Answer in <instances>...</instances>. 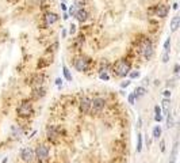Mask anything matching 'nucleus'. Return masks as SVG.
Segmentation results:
<instances>
[{"instance_id": "nucleus-3", "label": "nucleus", "mask_w": 180, "mask_h": 163, "mask_svg": "<svg viewBox=\"0 0 180 163\" xmlns=\"http://www.w3.org/2000/svg\"><path fill=\"white\" fill-rule=\"evenodd\" d=\"M73 67L76 68V71L79 72H85L89 68V59L87 56H77L73 60Z\"/></svg>"}, {"instance_id": "nucleus-15", "label": "nucleus", "mask_w": 180, "mask_h": 163, "mask_svg": "<svg viewBox=\"0 0 180 163\" xmlns=\"http://www.w3.org/2000/svg\"><path fill=\"white\" fill-rule=\"evenodd\" d=\"M134 97H135V99H140V98H142V97H145L146 95V88L145 87H142V86H138V87H135L134 88Z\"/></svg>"}, {"instance_id": "nucleus-5", "label": "nucleus", "mask_w": 180, "mask_h": 163, "mask_svg": "<svg viewBox=\"0 0 180 163\" xmlns=\"http://www.w3.org/2000/svg\"><path fill=\"white\" fill-rule=\"evenodd\" d=\"M104 106H106V99L100 98V97H96V98H94V99H91V110H89V112L100 113L102 110L104 109Z\"/></svg>"}, {"instance_id": "nucleus-7", "label": "nucleus", "mask_w": 180, "mask_h": 163, "mask_svg": "<svg viewBox=\"0 0 180 163\" xmlns=\"http://www.w3.org/2000/svg\"><path fill=\"white\" fill-rule=\"evenodd\" d=\"M20 158H22L25 162H31L34 158H35V156H34V150L30 147L22 148V151H20Z\"/></svg>"}, {"instance_id": "nucleus-26", "label": "nucleus", "mask_w": 180, "mask_h": 163, "mask_svg": "<svg viewBox=\"0 0 180 163\" xmlns=\"http://www.w3.org/2000/svg\"><path fill=\"white\" fill-rule=\"evenodd\" d=\"M85 4H87V0H75V5L77 8H84Z\"/></svg>"}, {"instance_id": "nucleus-2", "label": "nucleus", "mask_w": 180, "mask_h": 163, "mask_svg": "<svg viewBox=\"0 0 180 163\" xmlns=\"http://www.w3.org/2000/svg\"><path fill=\"white\" fill-rule=\"evenodd\" d=\"M130 71H132V64L125 59L118 60L114 65V74L119 78H126Z\"/></svg>"}, {"instance_id": "nucleus-10", "label": "nucleus", "mask_w": 180, "mask_h": 163, "mask_svg": "<svg viewBox=\"0 0 180 163\" xmlns=\"http://www.w3.org/2000/svg\"><path fill=\"white\" fill-rule=\"evenodd\" d=\"M75 18L79 20L80 23H84V22H87V20H88V18H89V12L85 10V8H77Z\"/></svg>"}, {"instance_id": "nucleus-21", "label": "nucleus", "mask_w": 180, "mask_h": 163, "mask_svg": "<svg viewBox=\"0 0 180 163\" xmlns=\"http://www.w3.org/2000/svg\"><path fill=\"white\" fill-rule=\"evenodd\" d=\"M142 151V135L138 133L137 135V152H141Z\"/></svg>"}, {"instance_id": "nucleus-9", "label": "nucleus", "mask_w": 180, "mask_h": 163, "mask_svg": "<svg viewBox=\"0 0 180 163\" xmlns=\"http://www.w3.org/2000/svg\"><path fill=\"white\" fill-rule=\"evenodd\" d=\"M168 12H169V7L167 4H158L155 8V15L157 18H165L168 15Z\"/></svg>"}, {"instance_id": "nucleus-33", "label": "nucleus", "mask_w": 180, "mask_h": 163, "mask_svg": "<svg viewBox=\"0 0 180 163\" xmlns=\"http://www.w3.org/2000/svg\"><path fill=\"white\" fill-rule=\"evenodd\" d=\"M179 69H180V65H179L178 63H176L175 65H173V74H175V75H178V74H179Z\"/></svg>"}, {"instance_id": "nucleus-44", "label": "nucleus", "mask_w": 180, "mask_h": 163, "mask_svg": "<svg viewBox=\"0 0 180 163\" xmlns=\"http://www.w3.org/2000/svg\"><path fill=\"white\" fill-rule=\"evenodd\" d=\"M171 163H175V161H173V159H172V161H171Z\"/></svg>"}, {"instance_id": "nucleus-41", "label": "nucleus", "mask_w": 180, "mask_h": 163, "mask_svg": "<svg viewBox=\"0 0 180 163\" xmlns=\"http://www.w3.org/2000/svg\"><path fill=\"white\" fill-rule=\"evenodd\" d=\"M62 19H64V20H68V19H69V15H68V14H66V12H64V15H62Z\"/></svg>"}, {"instance_id": "nucleus-39", "label": "nucleus", "mask_w": 180, "mask_h": 163, "mask_svg": "<svg viewBox=\"0 0 180 163\" xmlns=\"http://www.w3.org/2000/svg\"><path fill=\"white\" fill-rule=\"evenodd\" d=\"M61 10H62L64 12H66V11H68V7H66V3H61Z\"/></svg>"}, {"instance_id": "nucleus-27", "label": "nucleus", "mask_w": 180, "mask_h": 163, "mask_svg": "<svg viewBox=\"0 0 180 163\" xmlns=\"http://www.w3.org/2000/svg\"><path fill=\"white\" fill-rule=\"evenodd\" d=\"M173 127V118H172V114H168L167 116V128L169 129V128Z\"/></svg>"}, {"instance_id": "nucleus-36", "label": "nucleus", "mask_w": 180, "mask_h": 163, "mask_svg": "<svg viewBox=\"0 0 180 163\" xmlns=\"http://www.w3.org/2000/svg\"><path fill=\"white\" fill-rule=\"evenodd\" d=\"M162 118H164V117H162L161 114H157V116H155V121H156V122H161V121H162Z\"/></svg>"}, {"instance_id": "nucleus-19", "label": "nucleus", "mask_w": 180, "mask_h": 163, "mask_svg": "<svg viewBox=\"0 0 180 163\" xmlns=\"http://www.w3.org/2000/svg\"><path fill=\"white\" fill-rule=\"evenodd\" d=\"M62 74H64V78H65L66 80H68V82H72V79H73V78H72L71 69H69L68 67H66V64H65V63L62 64Z\"/></svg>"}, {"instance_id": "nucleus-35", "label": "nucleus", "mask_w": 180, "mask_h": 163, "mask_svg": "<svg viewBox=\"0 0 180 163\" xmlns=\"http://www.w3.org/2000/svg\"><path fill=\"white\" fill-rule=\"evenodd\" d=\"M155 114L157 116V114H161V107L158 106V105H156L155 106Z\"/></svg>"}, {"instance_id": "nucleus-13", "label": "nucleus", "mask_w": 180, "mask_h": 163, "mask_svg": "<svg viewBox=\"0 0 180 163\" xmlns=\"http://www.w3.org/2000/svg\"><path fill=\"white\" fill-rule=\"evenodd\" d=\"M161 105H162V109H161V116L162 117H167L168 114H169V107H171V101H169V98H164L161 102Z\"/></svg>"}, {"instance_id": "nucleus-22", "label": "nucleus", "mask_w": 180, "mask_h": 163, "mask_svg": "<svg viewBox=\"0 0 180 163\" xmlns=\"http://www.w3.org/2000/svg\"><path fill=\"white\" fill-rule=\"evenodd\" d=\"M140 76H141L140 71H130V72H129V79H130V80H133V79H138Z\"/></svg>"}, {"instance_id": "nucleus-1", "label": "nucleus", "mask_w": 180, "mask_h": 163, "mask_svg": "<svg viewBox=\"0 0 180 163\" xmlns=\"http://www.w3.org/2000/svg\"><path fill=\"white\" fill-rule=\"evenodd\" d=\"M138 53L145 60H150L153 57V54H155V46H153V42L148 37H142L138 41Z\"/></svg>"}, {"instance_id": "nucleus-24", "label": "nucleus", "mask_w": 180, "mask_h": 163, "mask_svg": "<svg viewBox=\"0 0 180 163\" xmlns=\"http://www.w3.org/2000/svg\"><path fill=\"white\" fill-rule=\"evenodd\" d=\"M164 52H168V53L171 52V37H168V38L165 40V42H164Z\"/></svg>"}, {"instance_id": "nucleus-6", "label": "nucleus", "mask_w": 180, "mask_h": 163, "mask_svg": "<svg viewBox=\"0 0 180 163\" xmlns=\"http://www.w3.org/2000/svg\"><path fill=\"white\" fill-rule=\"evenodd\" d=\"M34 156H35L38 161H45V159H48V156H49V147H46L45 144L38 145V147L35 148V151H34Z\"/></svg>"}, {"instance_id": "nucleus-40", "label": "nucleus", "mask_w": 180, "mask_h": 163, "mask_svg": "<svg viewBox=\"0 0 180 163\" xmlns=\"http://www.w3.org/2000/svg\"><path fill=\"white\" fill-rule=\"evenodd\" d=\"M66 34H68L66 29H62V31H61V37H62V38H65V37H66Z\"/></svg>"}, {"instance_id": "nucleus-34", "label": "nucleus", "mask_w": 180, "mask_h": 163, "mask_svg": "<svg viewBox=\"0 0 180 163\" xmlns=\"http://www.w3.org/2000/svg\"><path fill=\"white\" fill-rule=\"evenodd\" d=\"M162 95H164L165 98H171V90H164V91H162Z\"/></svg>"}, {"instance_id": "nucleus-29", "label": "nucleus", "mask_w": 180, "mask_h": 163, "mask_svg": "<svg viewBox=\"0 0 180 163\" xmlns=\"http://www.w3.org/2000/svg\"><path fill=\"white\" fill-rule=\"evenodd\" d=\"M161 61H162L164 64L169 61V53H168V52H164V53H162V56H161Z\"/></svg>"}, {"instance_id": "nucleus-11", "label": "nucleus", "mask_w": 180, "mask_h": 163, "mask_svg": "<svg viewBox=\"0 0 180 163\" xmlns=\"http://www.w3.org/2000/svg\"><path fill=\"white\" fill-rule=\"evenodd\" d=\"M91 110V99L88 97H83L80 101V112L83 114H87Z\"/></svg>"}, {"instance_id": "nucleus-20", "label": "nucleus", "mask_w": 180, "mask_h": 163, "mask_svg": "<svg viewBox=\"0 0 180 163\" xmlns=\"http://www.w3.org/2000/svg\"><path fill=\"white\" fill-rule=\"evenodd\" d=\"M161 127L160 125H156L155 128H153V132H152V135H153V139H156V140H157V139H160V136H161Z\"/></svg>"}, {"instance_id": "nucleus-42", "label": "nucleus", "mask_w": 180, "mask_h": 163, "mask_svg": "<svg viewBox=\"0 0 180 163\" xmlns=\"http://www.w3.org/2000/svg\"><path fill=\"white\" fill-rule=\"evenodd\" d=\"M138 128H141L142 127V118L141 117H138V125H137Z\"/></svg>"}, {"instance_id": "nucleus-12", "label": "nucleus", "mask_w": 180, "mask_h": 163, "mask_svg": "<svg viewBox=\"0 0 180 163\" xmlns=\"http://www.w3.org/2000/svg\"><path fill=\"white\" fill-rule=\"evenodd\" d=\"M60 19V16L57 15L56 12H46L45 16H43V20H45V25L46 26H52Z\"/></svg>"}, {"instance_id": "nucleus-18", "label": "nucleus", "mask_w": 180, "mask_h": 163, "mask_svg": "<svg viewBox=\"0 0 180 163\" xmlns=\"http://www.w3.org/2000/svg\"><path fill=\"white\" fill-rule=\"evenodd\" d=\"M11 132H12L14 137H20V136L23 135V129L19 125H12V127H11Z\"/></svg>"}, {"instance_id": "nucleus-32", "label": "nucleus", "mask_w": 180, "mask_h": 163, "mask_svg": "<svg viewBox=\"0 0 180 163\" xmlns=\"http://www.w3.org/2000/svg\"><path fill=\"white\" fill-rule=\"evenodd\" d=\"M69 34H71V36H75V34H76V25H73V23L69 26Z\"/></svg>"}, {"instance_id": "nucleus-31", "label": "nucleus", "mask_w": 180, "mask_h": 163, "mask_svg": "<svg viewBox=\"0 0 180 163\" xmlns=\"http://www.w3.org/2000/svg\"><path fill=\"white\" fill-rule=\"evenodd\" d=\"M99 78L102 80H110V75L107 72H100L99 74Z\"/></svg>"}, {"instance_id": "nucleus-8", "label": "nucleus", "mask_w": 180, "mask_h": 163, "mask_svg": "<svg viewBox=\"0 0 180 163\" xmlns=\"http://www.w3.org/2000/svg\"><path fill=\"white\" fill-rule=\"evenodd\" d=\"M46 136H48L49 140L56 141L57 139H58V136H60V133H58V128H56L54 125H49V127L46 128Z\"/></svg>"}, {"instance_id": "nucleus-16", "label": "nucleus", "mask_w": 180, "mask_h": 163, "mask_svg": "<svg viewBox=\"0 0 180 163\" xmlns=\"http://www.w3.org/2000/svg\"><path fill=\"white\" fill-rule=\"evenodd\" d=\"M180 27V16L179 15H175L171 20V31L172 33H175L176 30Z\"/></svg>"}, {"instance_id": "nucleus-17", "label": "nucleus", "mask_w": 180, "mask_h": 163, "mask_svg": "<svg viewBox=\"0 0 180 163\" xmlns=\"http://www.w3.org/2000/svg\"><path fill=\"white\" fill-rule=\"evenodd\" d=\"M45 94H46V88H45V87H37V88L33 90V97L35 98V99L42 98Z\"/></svg>"}, {"instance_id": "nucleus-28", "label": "nucleus", "mask_w": 180, "mask_h": 163, "mask_svg": "<svg viewBox=\"0 0 180 163\" xmlns=\"http://www.w3.org/2000/svg\"><path fill=\"white\" fill-rule=\"evenodd\" d=\"M127 101H129L130 105H134L135 103V97H134V92H130L129 95H127Z\"/></svg>"}, {"instance_id": "nucleus-4", "label": "nucleus", "mask_w": 180, "mask_h": 163, "mask_svg": "<svg viewBox=\"0 0 180 163\" xmlns=\"http://www.w3.org/2000/svg\"><path fill=\"white\" fill-rule=\"evenodd\" d=\"M16 113L20 117H28V116L33 114V103L28 101H23L22 103L18 106L16 109Z\"/></svg>"}, {"instance_id": "nucleus-43", "label": "nucleus", "mask_w": 180, "mask_h": 163, "mask_svg": "<svg viewBox=\"0 0 180 163\" xmlns=\"http://www.w3.org/2000/svg\"><path fill=\"white\" fill-rule=\"evenodd\" d=\"M172 8H173V10H178V8H179V4H178V3H173V4H172Z\"/></svg>"}, {"instance_id": "nucleus-14", "label": "nucleus", "mask_w": 180, "mask_h": 163, "mask_svg": "<svg viewBox=\"0 0 180 163\" xmlns=\"http://www.w3.org/2000/svg\"><path fill=\"white\" fill-rule=\"evenodd\" d=\"M43 82H45V75H37V76L33 79V82H31V86H33L34 88H37V87H42Z\"/></svg>"}, {"instance_id": "nucleus-30", "label": "nucleus", "mask_w": 180, "mask_h": 163, "mask_svg": "<svg viewBox=\"0 0 180 163\" xmlns=\"http://www.w3.org/2000/svg\"><path fill=\"white\" fill-rule=\"evenodd\" d=\"M130 84H132V80H130V79L123 80V82L121 83V88H122V90H123V88H126V87H129Z\"/></svg>"}, {"instance_id": "nucleus-23", "label": "nucleus", "mask_w": 180, "mask_h": 163, "mask_svg": "<svg viewBox=\"0 0 180 163\" xmlns=\"http://www.w3.org/2000/svg\"><path fill=\"white\" fill-rule=\"evenodd\" d=\"M83 42H84V36H83V34H81V36H79L76 40H75V45H76V48H81Z\"/></svg>"}, {"instance_id": "nucleus-25", "label": "nucleus", "mask_w": 180, "mask_h": 163, "mask_svg": "<svg viewBox=\"0 0 180 163\" xmlns=\"http://www.w3.org/2000/svg\"><path fill=\"white\" fill-rule=\"evenodd\" d=\"M76 11H77V7L73 4V5H71V7L68 8V12H66V14H68L69 16H75V15H76Z\"/></svg>"}, {"instance_id": "nucleus-38", "label": "nucleus", "mask_w": 180, "mask_h": 163, "mask_svg": "<svg viewBox=\"0 0 180 163\" xmlns=\"http://www.w3.org/2000/svg\"><path fill=\"white\" fill-rule=\"evenodd\" d=\"M56 84L58 86V88H61V86H62V79H61V78H57V79H56Z\"/></svg>"}, {"instance_id": "nucleus-37", "label": "nucleus", "mask_w": 180, "mask_h": 163, "mask_svg": "<svg viewBox=\"0 0 180 163\" xmlns=\"http://www.w3.org/2000/svg\"><path fill=\"white\" fill-rule=\"evenodd\" d=\"M160 150H161V152H165V141L164 140L160 141Z\"/></svg>"}]
</instances>
